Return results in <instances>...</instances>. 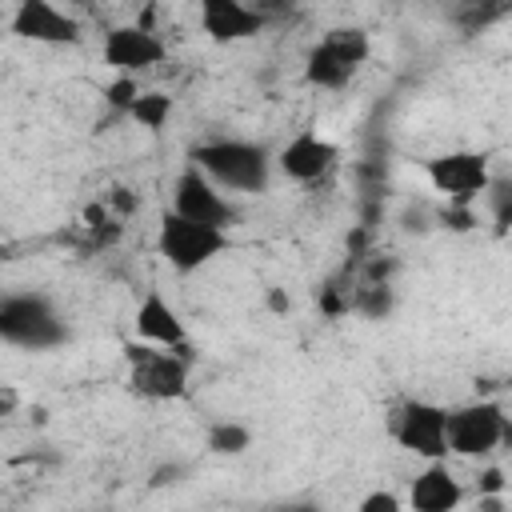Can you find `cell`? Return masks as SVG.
<instances>
[{"instance_id":"obj_14","label":"cell","mask_w":512,"mask_h":512,"mask_svg":"<svg viewBox=\"0 0 512 512\" xmlns=\"http://www.w3.org/2000/svg\"><path fill=\"white\" fill-rule=\"evenodd\" d=\"M460 500H464V488L444 460L424 464L408 484V512H456Z\"/></svg>"},{"instance_id":"obj_24","label":"cell","mask_w":512,"mask_h":512,"mask_svg":"<svg viewBox=\"0 0 512 512\" xmlns=\"http://www.w3.org/2000/svg\"><path fill=\"white\" fill-rule=\"evenodd\" d=\"M280 512H324L320 504H304V500H296V504H284Z\"/></svg>"},{"instance_id":"obj_15","label":"cell","mask_w":512,"mask_h":512,"mask_svg":"<svg viewBox=\"0 0 512 512\" xmlns=\"http://www.w3.org/2000/svg\"><path fill=\"white\" fill-rule=\"evenodd\" d=\"M136 336L144 340V344H156V348H184V340H188V328H184V320H180V312L160 296V292H148L144 300H140V308H136Z\"/></svg>"},{"instance_id":"obj_1","label":"cell","mask_w":512,"mask_h":512,"mask_svg":"<svg viewBox=\"0 0 512 512\" xmlns=\"http://www.w3.org/2000/svg\"><path fill=\"white\" fill-rule=\"evenodd\" d=\"M188 160L224 192L236 196H260L272 180V156L252 140H204L188 152Z\"/></svg>"},{"instance_id":"obj_26","label":"cell","mask_w":512,"mask_h":512,"mask_svg":"<svg viewBox=\"0 0 512 512\" xmlns=\"http://www.w3.org/2000/svg\"><path fill=\"white\" fill-rule=\"evenodd\" d=\"M116 208H128V212H132V208H136V200H132V196H124V192H116Z\"/></svg>"},{"instance_id":"obj_6","label":"cell","mask_w":512,"mask_h":512,"mask_svg":"<svg viewBox=\"0 0 512 512\" xmlns=\"http://www.w3.org/2000/svg\"><path fill=\"white\" fill-rule=\"evenodd\" d=\"M388 432L404 452L420 456L424 464L448 456V408H440L432 400H404L392 412Z\"/></svg>"},{"instance_id":"obj_18","label":"cell","mask_w":512,"mask_h":512,"mask_svg":"<svg viewBox=\"0 0 512 512\" xmlns=\"http://www.w3.org/2000/svg\"><path fill=\"white\" fill-rule=\"evenodd\" d=\"M352 308L364 312V316H372V320H380V316H388V308H392V288H388V284H364V288L352 296Z\"/></svg>"},{"instance_id":"obj_20","label":"cell","mask_w":512,"mask_h":512,"mask_svg":"<svg viewBox=\"0 0 512 512\" xmlns=\"http://www.w3.org/2000/svg\"><path fill=\"white\" fill-rule=\"evenodd\" d=\"M488 212H492V220L500 228H512V176L492 180V188H488Z\"/></svg>"},{"instance_id":"obj_2","label":"cell","mask_w":512,"mask_h":512,"mask_svg":"<svg viewBox=\"0 0 512 512\" xmlns=\"http://www.w3.org/2000/svg\"><path fill=\"white\" fill-rule=\"evenodd\" d=\"M156 252L164 256V264L172 272L188 276V272H200L204 264H212L216 256L228 252V232L196 224V220H188V216L168 208L160 216V228H156Z\"/></svg>"},{"instance_id":"obj_12","label":"cell","mask_w":512,"mask_h":512,"mask_svg":"<svg viewBox=\"0 0 512 512\" xmlns=\"http://www.w3.org/2000/svg\"><path fill=\"white\" fill-rule=\"evenodd\" d=\"M336 164V144L324 140L320 132H296L280 152H276V168L296 180V184H312L320 176H328Z\"/></svg>"},{"instance_id":"obj_5","label":"cell","mask_w":512,"mask_h":512,"mask_svg":"<svg viewBox=\"0 0 512 512\" xmlns=\"http://www.w3.org/2000/svg\"><path fill=\"white\" fill-rule=\"evenodd\" d=\"M128 388L144 400L168 404L188 392V356L176 348H156V344H128Z\"/></svg>"},{"instance_id":"obj_13","label":"cell","mask_w":512,"mask_h":512,"mask_svg":"<svg viewBox=\"0 0 512 512\" xmlns=\"http://www.w3.org/2000/svg\"><path fill=\"white\" fill-rule=\"evenodd\" d=\"M200 28L208 32V40L216 44H236V40H248L264 28V12L244 4V0H204L200 4Z\"/></svg>"},{"instance_id":"obj_17","label":"cell","mask_w":512,"mask_h":512,"mask_svg":"<svg viewBox=\"0 0 512 512\" xmlns=\"http://www.w3.org/2000/svg\"><path fill=\"white\" fill-rule=\"evenodd\" d=\"M248 444H252V432L236 420H220L208 428V452H216V456H240Z\"/></svg>"},{"instance_id":"obj_3","label":"cell","mask_w":512,"mask_h":512,"mask_svg":"<svg viewBox=\"0 0 512 512\" xmlns=\"http://www.w3.org/2000/svg\"><path fill=\"white\" fill-rule=\"evenodd\" d=\"M0 336L8 344H16V348L48 352V348L68 340V324L60 320V312L52 308L48 296H40V292H12L0 304Z\"/></svg>"},{"instance_id":"obj_10","label":"cell","mask_w":512,"mask_h":512,"mask_svg":"<svg viewBox=\"0 0 512 512\" xmlns=\"http://www.w3.org/2000/svg\"><path fill=\"white\" fill-rule=\"evenodd\" d=\"M100 56L116 76H140V72L164 64L168 48L148 24H116V28L104 32Z\"/></svg>"},{"instance_id":"obj_16","label":"cell","mask_w":512,"mask_h":512,"mask_svg":"<svg viewBox=\"0 0 512 512\" xmlns=\"http://www.w3.org/2000/svg\"><path fill=\"white\" fill-rule=\"evenodd\" d=\"M128 116H132L140 128L160 132V128L168 124V116H172V96H168V92H140V100L132 104Z\"/></svg>"},{"instance_id":"obj_25","label":"cell","mask_w":512,"mask_h":512,"mask_svg":"<svg viewBox=\"0 0 512 512\" xmlns=\"http://www.w3.org/2000/svg\"><path fill=\"white\" fill-rule=\"evenodd\" d=\"M268 304H272L276 312H284V308H288V300H284V292H272V296H268Z\"/></svg>"},{"instance_id":"obj_23","label":"cell","mask_w":512,"mask_h":512,"mask_svg":"<svg viewBox=\"0 0 512 512\" xmlns=\"http://www.w3.org/2000/svg\"><path fill=\"white\" fill-rule=\"evenodd\" d=\"M476 488H480V500H484V496H504V468H496V464H488V468L480 472V480H476Z\"/></svg>"},{"instance_id":"obj_11","label":"cell","mask_w":512,"mask_h":512,"mask_svg":"<svg viewBox=\"0 0 512 512\" xmlns=\"http://www.w3.org/2000/svg\"><path fill=\"white\" fill-rule=\"evenodd\" d=\"M12 32L32 44H76L80 40V20L48 0H24L12 12Z\"/></svg>"},{"instance_id":"obj_9","label":"cell","mask_w":512,"mask_h":512,"mask_svg":"<svg viewBox=\"0 0 512 512\" xmlns=\"http://www.w3.org/2000/svg\"><path fill=\"white\" fill-rule=\"evenodd\" d=\"M172 212L196 220V224H208V228H220L228 232L236 224V204L228 200V192L220 184H212L196 164H188L176 184H172Z\"/></svg>"},{"instance_id":"obj_22","label":"cell","mask_w":512,"mask_h":512,"mask_svg":"<svg viewBox=\"0 0 512 512\" xmlns=\"http://www.w3.org/2000/svg\"><path fill=\"white\" fill-rule=\"evenodd\" d=\"M356 512H408V504H404L396 492L376 488V492H368V496L356 504Z\"/></svg>"},{"instance_id":"obj_19","label":"cell","mask_w":512,"mask_h":512,"mask_svg":"<svg viewBox=\"0 0 512 512\" xmlns=\"http://www.w3.org/2000/svg\"><path fill=\"white\" fill-rule=\"evenodd\" d=\"M140 92H144V88L136 84V76H116V80L104 88V100H108V108H112V112H124V116H128V112H132V104L140 100Z\"/></svg>"},{"instance_id":"obj_4","label":"cell","mask_w":512,"mask_h":512,"mask_svg":"<svg viewBox=\"0 0 512 512\" xmlns=\"http://www.w3.org/2000/svg\"><path fill=\"white\" fill-rule=\"evenodd\" d=\"M372 44H368V32L356 28V24H340V28H328L312 48H308V60H304V80L312 88H344L368 60Z\"/></svg>"},{"instance_id":"obj_7","label":"cell","mask_w":512,"mask_h":512,"mask_svg":"<svg viewBox=\"0 0 512 512\" xmlns=\"http://www.w3.org/2000/svg\"><path fill=\"white\" fill-rule=\"evenodd\" d=\"M512 436L496 400H472L448 412V456H488Z\"/></svg>"},{"instance_id":"obj_21","label":"cell","mask_w":512,"mask_h":512,"mask_svg":"<svg viewBox=\"0 0 512 512\" xmlns=\"http://www.w3.org/2000/svg\"><path fill=\"white\" fill-rule=\"evenodd\" d=\"M448 232H472L480 220H476V204H444L440 216H436Z\"/></svg>"},{"instance_id":"obj_8","label":"cell","mask_w":512,"mask_h":512,"mask_svg":"<svg viewBox=\"0 0 512 512\" xmlns=\"http://www.w3.org/2000/svg\"><path fill=\"white\" fill-rule=\"evenodd\" d=\"M428 184L448 200V204H476L488 188H492V172H488V156L472 152V148H452L440 152L424 164Z\"/></svg>"}]
</instances>
